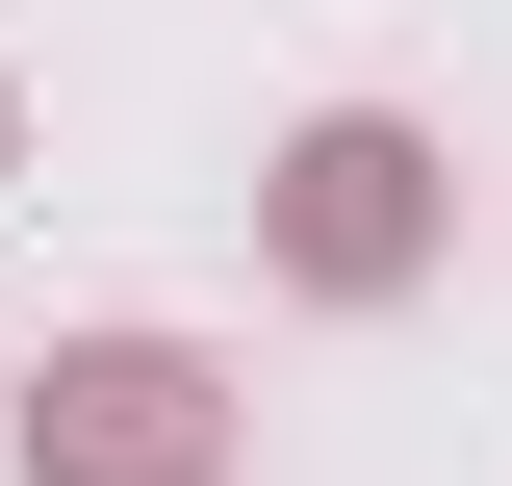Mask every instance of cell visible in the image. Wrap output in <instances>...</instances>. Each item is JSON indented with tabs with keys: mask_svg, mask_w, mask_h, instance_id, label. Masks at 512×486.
<instances>
[{
	"mask_svg": "<svg viewBox=\"0 0 512 486\" xmlns=\"http://www.w3.org/2000/svg\"><path fill=\"white\" fill-rule=\"evenodd\" d=\"M282 256H308V282H384V256H410V128H308V205H282Z\"/></svg>",
	"mask_w": 512,
	"mask_h": 486,
	"instance_id": "cell-1",
	"label": "cell"
},
{
	"mask_svg": "<svg viewBox=\"0 0 512 486\" xmlns=\"http://www.w3.org/2000/svg\"><path fill=\"white\" fill-rule=\"evenodd\" d=\"M52 435H77L103 486H180V461H205V384H180V359H77V410H52Z\"/></svg>",
	"mask_w": 512,
	"mask_h": 486,
	"instance_id": "cell-2",
	"label": "cell"
}]
</instances>
